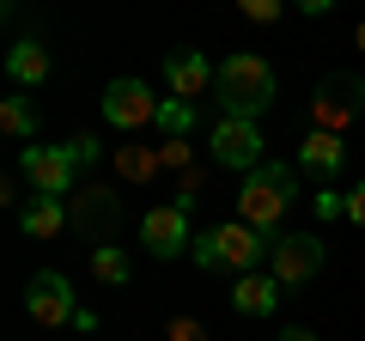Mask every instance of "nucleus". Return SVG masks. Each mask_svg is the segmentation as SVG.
Instances as JSON below:
<instances>
[{
  "label": "nucleus",
  "instance_id": "nucleus-8",
  "mask_svg": "<svg viewBox=\"0 0 365 341\" xmlns=\"http://www.w3.org/2000/svg\"><path fill=\"white\" fill-rule=\"evenodd\" d=\"M19 165H25V177L31 183H37V195H73V183H79V158H73V146H25V158H19Z\"/></svg>",
  "mask_w": 365,
  "mask_h": 341
},
{
  "label": "nucleus",
  "instance_id": "nucleus-17",
  "mask_svg": "<svg viewBox=\"0 0 365 341\" xmlns=\"http://www.w3.org/2000/svg\"><path fill=\"white\" fill-rule=\"evenodd\" d=\"M165 141H189L195 134V104L189 98H158V122H153Z\"/></svg>",
  "mask_w": 365,
  "mask_h": 341
},
{
  "label": "nucleus",
  "instance_id": "nucleus-27",
  "mask_svg": "<svg viewBox=\"0 0 365 341\" xmlns=\"http://www.w3.org/2000/svg\"><path fill=\"white\" fill-rule=\"evenodd\" d=\"M292 6H299V13H311V19H323L329 6H335V0H292Z\"/></svg>",
  "mask_w": 365,
  "mask_h": 341
},
{
  "label": "nucleus",
  "instance_id": "nucleus-23",
  "mask_svg": "<svg viewBox=\"0 0 365 341\" xmlns=\"http://www.w3.org/2000/svg\"><path fill=\"white\" fill-rule=\"evenodd\" d=\"M170 341H207V329L195 317H170Z\"/></svg>",
  "mask_w": 365,
  "mask_h": 341
},
{
  "label": "nucleus",
  "instance_id": "nucleus-9",
  "mask_svg": "<svg viewBox=\"0 0 365 341\" xmlns=\"http://www.w3.org/2000/svg\"><path fill=\"white\" fill-rule=\"evenodd\" d=\"M140 244L153 250L158 263H177L182 250H195V232H189V208H177V201L153 208V213L140 220Z\"/></svg>",
  "mask_w": 365,
  "mask_h": 341
},
{
  "label": "nucleus",
  "instance_id": "nucleus-15",
  "mask_svg": "<svg viewBox=\"0 0 365 341\" xmlns=\"http://www.w3.org/2000/svg\"><path fill=\"white\" fill-rule=\"evenodd\" d=\"M299 165L317 170V177H335V170L347 165V141H341V134L311 128V134H304V146H299Z\"/></svg>",
  "mask_w": 365,
  "mask_h": 341
},
{
  "label": "nucleus",
  "instance_id": "nucleus-6",
  "mask_svg": "<svg viewBox=\"0 0 365 341\" xmlns=\"http://www.w3.org/2000/svg\"><path fill=\"white\" fill-rule=\"evenodd\" d=\"M317 268H323V238H317V232H287V238H274L268 275L280 280V287H311Z\"/></svg>",
  "mask_w": 365,
  "mask_h": 341
},
{
  "label": "nucleus",
  "instance_id": "nucleus-3",
  "mask_svg": "<svg viewBox=\"0 0 365 341\" xmlns=\"http://www.w3.org/2000/svg\"><path fill=\"white\" fill-rule=\"evenodd\" d=\"M268 250H274L268 232H256L250 220H225V225H213V232H201L189 256H195V268H207V275H225V268H232V275H250Z\"/></svg>",
  "mask_w": 365,
  "mask_h": 341
},
{
  "label": "nucleus",
  "instance_id": "nucleus-29",
  "mask_svg": "<svg viewBox=\"0 0 365 341\" xmlns=\"http://www.w3.org/2000/svg\"><path fill=\"white\" fill-rule=\"evenodd\" d=\"M359 49H365V25H359Z\"/></svg>",
  "mask_w": 365,
  "mask_h": 341
},
{
  "label": "nucleus",
  "instance_id": "nucleus-20",
  "mask_svg": "<svg viewBox=\"0 0 365 341\" xmlns=\"http://www.w3.org/2000/svg\"><path fill=\"white\" fill-rule=\"evenodd\" d=\"M116 165H122V177H134V183H146V177H153V170L165 165V158H158V153H146V146H128V153H122Z\"/></svg>",
  "mask_w": 365,
  "mask_h": 341
},
{
  "label": "nucleus",
  "instance_id": "nucleus-5",
  "mask_svg": "<svg viewBox=\"0 0 365 341\" xmlns=\"http://www.w3.org/2000/svg\"><path fill=\"white\" fill-rule=\"evenodd\" d=\"M207 153H213V165L220 170H256L262 165V128L250 116H220L213 122V134H207Z\"/></svg>",
  "mask_w": 365,
  "mask_h": 341
},
{
  "label": "nucleus",
  "instance_id": "nucleus-19",
  "mask_svg": "<svg viewBox=\"0 0 365 341\" xmlns=\"http://www.w3.org/2000/svg\"><path fill=\"white\" fill-rule=\"evenodd\" d=\"M91 275L104 280V287H128V275H134L128 250H122V244H98V250H91Z\"/></svg>",
  "mask_w": 365,
  "mask_h": 341
},
{
  "label": "nucleus",
  "instance_id": "nucleus-12",
  "mask_svg": "<svg viewBox=\"0 0 365 341\" xmlns=\"http://www.w3.org/2000/svg\"><path fill=\"white\" fill-rule=\"evenodd\" d=\"M213 79H220V67L207 61L201 49H170L165 55V86H170V98H207L213 92Z\"/></svg>",
  "mask_w": 365,
  "mask_h": 341
},
{
  "label": "nucleus",
  "instance_id": "nucleus-10",
  "mask_svg": "<svg viewBox=\"0 0 365 341\" xmlns=\"http://www.w3.org/2000/svg\"><path fill=\"white\" fill-rule=\"evenodd\" d=\"M25 311L37 317L43 329H67V323L79 317V305H73V287H67V275H55V268L31 275V287H25Z\"/></svg>",
  "mask_w": 365,
  "mask_h": 341
},
{
  "label": "nucleus",
  "instance_id": "nucleus-24",
  "mask_svg": "<svg viewBox=\"0 0 365 341\" xmlns=\"http://www.w3.org/2000/svg\"><path fill=\"white\" fill-rule=\"evenodd\" d=\"M67 146H73V158H79V170H86V165H98V153H104V146L91 141V134H73V141H67Z\"/></svg>",
  "mask_w": 365,
  "mask_h": 341
},
{
  "label": "nucleus",
  "instance_id": "nucleus-21",
  "mask_svg": "<svg viewBox=\"0 0 365 341\" xmlns=\"http://www.w3.org/2000/svg\"><path fill=\"white\" fill-rule=\"evenodd\" d=\"M237 13H244L250 25H274V19H280V0H237Z\"/></svg>",
  "mask_w": 365,
  "mask_h": 341
},
{
  "label": "nucleus",
  "instance_id": "nucleus-11",
  "mask_svg": "<svg viewBox=\"0 0 365 341\" xmlns=\"http://www.w3.org/2000/svg\"><path fill=\"white\" fill-rule=\"evenodd\" d=\"M67 213H73V225L86 232V244H110L116 238V220H122V201L110 195V189H86V195H67Z\"/></svg>",
  "mask_w": 365,
  "mask_h": 341
},
{
  "label": "nucleus",
  "instance_id": "nucleus-25",
  "mask_svg": "<svg viewBox=\"0 0 365 341\" xmlns=\"http://www.w3.org/2000/svg\"><path fill=\"white\" fill-rule=\"evenodd\" d=\"M347 220H353V225H365V183H359V189H347Z\"/></svg>",
  "mask_w": 365,
  "mask_h": 341
},
{
  "label": "nucleus",
  "instance_id": "nucleus-1",
  "mask_svg": "<svg viewBox=\"0 0 365 341\" xmlns=\"http://www.w3.org/2000/svg\"><path fill=\"white\" fill-rule=\"evenodd\" d=\"M213 98H220V116H250L256 122L262 110H274L280 98V73H274L262 55H225L220 61V79H213Z\"/></svg>",
  "mask_w": 365,
  "mask_h": 341
},
{
  "label": "nucleus",
  "instance_id": "nucleus-7",
  "mask_svg": "<svg viewBox=\"0 0 365 341\" xmlns=\"http://www.w3.org/2000/svg\"><path fill=\"white\" fill-rule=\"evenodd\" d=\"M104 122H110V128H122V134L153 128V122H158L153 86H146V79H110V86H104Z\"/></svg>",
  "mask_w": 365,
  "mask_h": 341
},
{
  "label": "nucleus",
  "instance_id": "nucleus-26",
  "mask_svg": "<svg viewBox=\"0 0 365 341\" xmlns=\"http://www.w3.org/2000/svg\"><path fill=\"white\" fill-rule=\"evenodd\" d=\"M158 158H165V165H182V158H189V146H182V141H165V146H158Z\"/></svg>",
  "mask_w": 365,
  "mask_h": 341
},
{
  "label": "nucleus",
  "instance_id": "nucleus-16",
  "mask_svg": "<svg viewBox=\"0 0 365 341\" xmlns=\"http://www.w3.org/2000/svg\"><path fill=\"white\" fill-rule=\"evenodd\" d=\"M67 220H73V213H67V201H61V195H37V201L25 208V213H19L25 238H55V232H61Z\"/></svg>",
  "mask_w": 365,
  "mask_h": 341
},
{
  "label": "nucleus",
  "instance_id": "nucleus-22",
  "mask_svg": "<svg viewBox=\"0 0 365 341\" xmlns=\"http://www.w3.org/2000/svg\"><path fill=\"white\" fill-rule=\"evenodd\" d=\"M317 220H347V195L323 189V195H317Z\"/></svg>",
  "mask_w": 365,
  "mask_h": 341
},
{
  "label": "nucleus",
  "instance_id": "nucleus-4",
  "mask_svg": "<svg viewBox=\"0 0 365 341\" xmlns=\"http://www.w3.org/2000/svg\"><path fill=\"white\" fill-rule=\"evenodd\" d=\"M311 116L323 134H347L365 116V79L359 73H323L317 79V98H311Z\"/></svg>",
  "mask_w": 365,
  "mask_h": 341
},
{
  "label": "nucleus",
  "instance_id": "nucleus-13",
  "mask_svg": "<svg viewBox=\"0 0 365 341\" xmlns=\"http://www.w3.org/2000/svg\"><path fill=\"white\" fill-rule=\"evenodd\" d=\"M274 305H280V280L274 275H256V268H250V275L232 280V311L237 317H268Z\"/></svg>",
  "mask_w": 365,
  "mask_h": 341
},
{
  "label": "nucleus",
  "instance_id": "nucleus-18",
  "mask_svg": "<svg viewBox=\"0 0 365 341\" xmlns=\"http://www.w3.org/2000/svg\"><path fill=\"white\" fill-rule=\"evenodd\" d=\"M0 128L13 134V141H37V104H31L25 92L0 98Z\"/></svg>",
  "mask_w": 365,
  "mask_h": 341
},
{
  "label": "nucleus",
  "instance_id": "nucleus-14",
  "mask_svg": "<svg viewBox=\"0 0 365 341\" xmlns=\"http://www.w3.org/2000/svg\"><path fill=\"white\" fill-rule=\"evenodd\" d=\"M6 73H13L19 92H37L43 79H49V49H43L37 37H19L13 49H6Z\"/></svg>",
  "mask_w": 365,
  "mask_h": 341
},
{
  "label": "nucleus",
  "instance_id": "nucleus-28",
  "mask_svg": "<svg viewBox=\"0 0 365 341\" xmlns=\"http://www.w3.org/2000/svg\"><path fill=\"white\" fill-rule=\"evenodd\" d=\"M280 341H317L311 329H280Z\"/></svg>",
  "mask_w": 365,
  "mask_h": 341
},
{
  "label": "nucleus",
  "instance_id": "nucleus-2",
  "mask_svg": "<svg viewBox=\"0 0 365 341\" xmlns=\"http://www.w3.org/2000/svg\"><path fill=\"white\" fill-rule=\"evenodd\" d=\"M292 201H299V177H292V165L262 158L256 170H244V183H237V220H250L256 232L274 238Z\"/></svg>",
  "mask_w": 365,
  "mask_h": 341
}]
</instances>
